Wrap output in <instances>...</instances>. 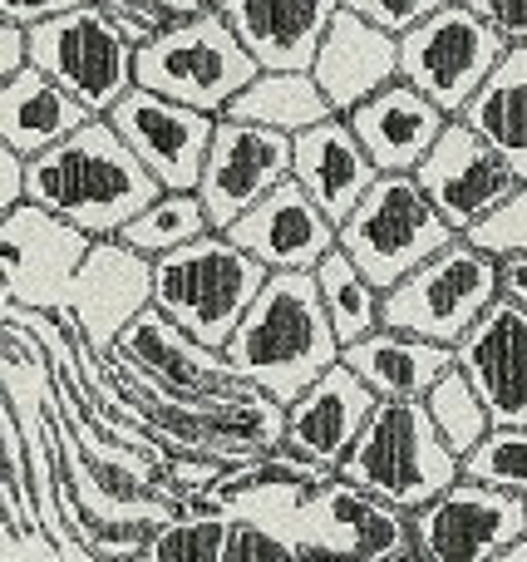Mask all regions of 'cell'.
Here are the masks:
<instances>
[{
    "label": "cell",
    "mask_w": 527,
    "mask_h": 562,
    "mask_svg": "<svg viewBox=\"0 0 527 562\" xmlns=\"http://www.w3.org/2000/svg\"><path fill=\"white\" fill-rule=\"evenodd\" d=\"M163 183L134 154L108 114H94L55 148L30 158V203L69 217L89 237H118L148 203H158Z\"/></svg>",
    "instance_id": "1"
},
{
    "label": "cell",
    "mask_w": 527,
    "mask_h": 562,
    "mask_svg": "<svg viewBox=\"0 0 527 562\" xmlns=\"http://www.w3.org/2000/svg\"><path fill=\"white\" fill-rule=\"evenodd\" d=\"M237 380L276 395L291 405L306 385L325 375L345 356V340L335 336V321L321 301L316 272H272L262 296L222 346Z\"/></svg>",
    "instance_id": "2"
},
{
    "label": "cell",
    "mask_w": 527,
    "mask_h": 562,
    "mask_svg": "<svg viewBox=\"0 0 527 562\" xmlns=\"http://www.w3.org/2000/svg\"><path fill=\"white\" fill-rule=\"evenodd\" d=\"M272 267L252 257L242 243L213 227L173 252L153 257V306L168 311L187 336L222 350L252 301L262 296Z\"/></svg>",
    "instance_id": "3"
},
{
    "label": "cell",
    "mask_w": 527,
    "mask_h": 562,
    "mask_svg": "<svg viewBox=\"0 0 527 562\" xmlns=\"http://www.w3.org/2000/svg\"><path fill=\"white\" fill-rule=\"evenodd\" d=\"M335 474L414 514L463 479V454L439 435L424 400H380Z\"/></svg>",
    "instance_id": "4"
},
{
    "label": "cell",
    "mask_w": 527,
    "mask_h": 562,
    "mask_svg": "<svg viewBox=\"0 0 527 562\" xmlns=\"http://www.w3.org/2000/svg\"><path fill=\"white\" fill-rule=\"evenodd\" d=\"M262 75V59L242 45L217 5L177 15L138 45V85L168 99H183L207 114H227L237 94Z\"/></svg>",
    "instance_id": "5"
},
{
    "label": "cell",
    "mask_w": 527,
    "mask_h": 562,
    "mask_svg": "<svg viewBox=\"0 0 527 562\" xmlns=\"http://www.w3.org/2000/svg\"><path fill=\"white\" fill-rule=\"evenodd\" d=\"M503 296V262L483 252L473 237H454L449 247L420 262L385 291V326L429 336L439 346H459L469 326Z\"/></svg>",
    "instance_id": "6"
},
{
    "label": "cell",
    "mask_w": 527,
    "mask_h": 562,
    "mask_svg": "<svg viewBox=\"0 0 527 562\" xmlns=\"http://www.w3.org/2000/svg\"><path fill=\"white\" fill-rule=\"evenodd\" d=\"M454 237L459 233L414 173H380L370 193L355 203V213L341 223V247L380 291H390L420 262H429Z\"/></svg>",
    "instance_id": "7"
},
{
    "label": "cell",
    "mask_w": 527,
    "mask_h": 562,
    "mask_svg": "<svg viewBox=\"0 0 527 562\" xmlns=\"http://www.w3.org/2000/svg\"><path fill=\"white\" fill-rule=\"evenodd\" d=\"M30 65L59 79L89 114H108L138 85V45L99 0L30 25Z\"/></svg>",
    "instance_id": "8"
},
{
    "label": "cell",
    "mask_w": 527,
    "mask_h": 562,
    "mask_svg": "<svg viewBox=\"0 0 527 562\" xmlns=\"http://www.w3.org/2000/svg\"><path fill=\"white\" fill-rule=\"evenodd\" d=\"M513 40L463 0L439 5L429 20L400 35V79L420 85L444 114H463L479 85L499 69Z\"/></svg>",
    "instance_id": "9"
},
{
    "label": "cell",
    "mask_w": 527,
    "mask_h": 562,
    "mask_svg": "<svg viewBox=\"0 0 527 562\" xmlns=\"http://www.w3.org/2000/svg\"><path fill=\"white\" fill-rule=\"evenodd\" d=\"M296 553L301 558H355V562H404L414 548V514L351 479L331 474L311 488L296 518Z\"/></svg>",
    "instance_id": "10"
},
{
    "label": "cell",
    "mask_w": 527,
    "mask_h": 562,
    "mask_svg": "<svg viewBox=\"0 0 527 562\" xmlns=\"http://www.w3.org/2000/svg\"><path fill=\"white\" fill-rule=\"evenodd\" d=\"M527 533V494L454 479L439 498L414 508V548L424 562H499Z\"/></svg>",
    "instance_id": "11"
},
{
    "label": "cell",
    "mask_w": 527,
    "mask_h": 562,
    "mask_svg": "<svg viewBox=\"0 0 527 562\" xmlns=\"http://www.w3.org/2000/svg\"><path fill=\"white\" fill-rule=\"evenodd\" d=\"M89 247H94V237L69 217L39 203L10 207V213H0V267H5L0 296L10 306L65 311Z\"/></svg>",
    "instance_id": "12"
},
{
    "label": "cell",
    "mask_w": 527,
    "mask_h": 562,
    "mask_svg": "<svg viewBox=\"0 0 527 562\" xmlns=\"http://www.w3.org/2000/svg\"><path fill=\"white\" fill-rule=\"evenodd\" d=\"M291 164H296V134L232 114L217 119L213 148H207L203 178H197V198H203L213 227L227 233L247 207H256L276 183L291 178Z\"/></svg>",
    "instance_id": "13"
},
{
    "label": "cell",
    "mask_w": 527,
    "mask_h": 562,
    "mask_svg": "<svg viewBox=\"0 0 527 562\" xmlns=\"http://www.w3.org/2000/svg\"><path fill=\"white\" fill-rule=\"evenodd\" d=\"M414 178H420L424 193L434 198V207L449 217L454 233H469L479 217H489L493 207L523 183L508 158L459 114L444 124V134L434 138V148L424 154V164L414 168Z\"/></svg>",
    "instance_id": "14"
},
{
    "label": "cell",
    "mask_w": 527,
    "mask_h": 562,
    "mask_svg": "<svg viewBox=\"0 0 527 562\" xmlns=\"http://www.w3.org/2000/svg\"><path fill=\"white\" fill-rule=\"evenodd\" d=\"M108 119L134 144V154L158 173L163 188H197L222 114H207V109H193L183 99H168L158 89L134 85L108 109Z\"/></svg>",
    "instance_id": "15"
},
{
    "label": "cell",
    "mask_w": 527,
    "mask_h": 562,
    "mask_svg": "<svg viewBox=\"0 0 527 562\" xmlns=\"http://www.w3.org/2000/svg\"><path fill=\"white\" fill-rule=\"evenodd\" d=\"M148 306H153V257L128 247L124 237H94L75 291H69V306L59 316L79 326V336L99 356H108L124 326Z\"/></svg>",
    "instance_id": "16"
},
{
    "label": "cell",
    "mask_w": 527,
    "mask_h": 562,
    "mask_svg": "<svg viewBox=\"0 0 527 562\" xmlns=\"http://www.w3.org/2000/svg\"><path fill=\"white\" fill-rule=\"evenodd\" d=\"M232 243H242L252 257H262L272 272H316L331 247H341V223L306 193L301 178H286L256 207H247L232 227Z\"/></svg>",
    "instance_id": "17"
},
{
    "label": "cell",
    "mask_w": 527,
    "mask_h": 562,
    "mask_svg": "<svg viewBox=\"0 0 527 562\" xmlns=\"http://www.w3.org/2000/svg\"><path fill=\"white\" fill-rule=\"evenodd\" d=\"M459 366L483 395L493 425H527V306L499 296L469 336L459 340Z\"/></svg>",
    "instance_id": "18"
},
{
    "label": "cell",
    "mask_w": 527,
    "mask_h": 562,
    "mask_svg": "<svg viewBox=\"0 0 527 562\" xmlns=\"http://www.w3.org/2000/svg\"><path fill=\"white\" fill-rule=\"evenodd\" d=\"M375 405H380V395L345 360H335L316 385H306L286 405V449H296L311 464L341 469L351 445L360 439L365 419L375 415Z\"/></svg>",
    "instance_id": "19"
},
{
    "label": "cell",
    "mask_w": 527,
    "mask_h": 562,
    "mask_svg": "<svg viewBox=\"0 0 527 562\" xmlns=\"http://www.w3.org/2000/svg\"><path fill=\"white\" fill-rule=\"evenodd\" d=\"M311 75L321 79L335 114H351L355 104H365L370 94H380L385 85L400 79V35H390L385 25L365 20L360 10L341 0L321 49H316Z\"/></svg>",
    "instance_id": "20"
},
{
    "label": "cell",
    "mask_w": 527,
    "mask_h": 562,
    "mask_svg": "<svg viewBox=\"0 0 527 562\" xmlns=\"http://www.w3.org/2000/svg\"><path fill=\"white\" fill-rule=\"evenodd\" d=\"M345 119L355 124V134H360V144L380 164V173H414L454 114H444L420 85L394 79V85H385L365 104H355Z\"/></svg>",
    "instance_id": "21"
},
{
    "label": "cell",
    "mask_w": 527,
    "mask_h": 562,
    "mask_svg": "<svg viewBox=\"0 0 527 562\" xmlns=\"http://www.w3.org/2000/svg\"><path fill=\"white\" fill-rule=\"evenodd\" d=\"M262 69H311L341 0H217Z\"/></svg>",
    "instance_id": "22"
},
{
    "label": "cell",
    "mask_w": 527,
    "mask_h": 562,
    "mask_svg": "<svg viewBox=\"0 0 527 562\" xmlns=\"http://www.w3.org/2000/svg\"><path fill=\"white\" fill-rule=\"evenodd\" d=\"M291 173L301 178L306 193H311L335 223H345V217L355 213V203L370 193V183L380 178V164H375L370 148L360 144L351 119L331 114V119H321V124L296 134Z\"/></svg>",
    "instance_id": "23"
},
{
    "label": "cell",
    "mask_w": 527,
    "mask_h": 562,
    "mask_svg": "<svg viewBox=\"0 0 527 562\" xmlns=\"http://www.w3.org/2000/svg\"><path fill=\"white\" fill-rule=\"evenodd\" d=\"M114 350H124L128 360H138L158 385L177 390V395L237 385V375H232V366H227L222 350L203 346L197 336H187V330L158 306L138 311V316L124 326V336L114 340Z\"/></svg>",
    "instance_id": "24"
},
{
    "label": "cell",
    "mask_w": 527,
    "mask_h": 562,
    "mask_svg": "<svg viewBox=\"0 0 527 562\" xmlns=\"http://www.w3.org/2000/svg\"><path fill=\"white\" fill-rule=\"evenodd\" d=\"M341 360L380 400H424L434 390V380L459 360V350L439 346V340H429V336H414V330L380 326V330H370V336L351 340Z\"/></svg>",
    "instance_id": "25"
},
{
    "label": "cell",
    "mask_w": 527,
    "mask_h": 562,
    "mask_svg": "<svg viewBox=\"0 0 527 562\" xmlns=\"http://www.w3.org/2000/svg\"><path fill=\"white\" fill-rule=\"evenodd\" d=\"M89 119L94 114L59 79H49L39 65L0 79V144L20 148L25 158L55 148L59 138H69Z\"/></svg>",
    "instance_id": "26"
},
{
    "label": "cell",
    "mask_w": 527,
    "mask_h": 562,
    "mask_svg": "<svg viewBox=\"0 0 527 562\" xmlns=\"http://www.w3.org/2000/svg\"><path fill=\"white\" fill-rule=\"evenodd\" d=\"M459 119H469L527 183V40L508 45V55L479 85V94L463 104Z\"/></svg>",
    "instance_id": "27"
},
{
    "label": "cell",
    "mask_w": 527,
    "mask_h": 562,
    "mask_svg": "<svg viewBox=\"0 0 527 562\" xmlns=\"http://www.w3.org/2000/svg\"><path fill=\"white\" fill-rule=\"evenodd\" d=\"M232 119H252L266 128H286V134H301V128L321 124L335 114V104L325 99L321 79L311 69H262L242 94L227 104Z\"/></svg>",
    "instance_id": "28"
},
{
    "label": "cell",
    "mask_w": 527,
    "mask_h": 562,
    "mask_svg": "<svg viewBox=\"0 0 527 562\" xmlns=\"http://www.w3.org/2000/svg\"><path fill=\"white\" fill-rule=\"evenodd\" d=\"M316 286H321V301L335 321V336L345 346L385 326V291L355 267V257L345 247H331L316 262Z\"/></svg>",
    "instance_id": "29"
},
{
    "label": "cell",
    "mask_w": 527,
    "mask_h": 562,
    "mask_svg": "<svg viewBox=\"0 0 527 562\" xmlns=\"http://www.w3.org/2000/svg\"><path fill=\"white\" fill-rule=\"evenodd\" d=\"M203 233H213V217H207L197 188H163L158 203H148L118 237L148 257H163V252H173V247L193 243V237H203Z\"/></svg>",
    "instance_id": "30"
},
{
    "label": "cell",
    "mask_w": 527,
    "mask_h": 562,
    "mask_svg": "<svg viewBox=\"0 0 527 562\" xmlns=\"http://www.w3.org/2000/svg\"><path fill=\"white\" fill-rule=\"evenodd\" d=\"M237 518L227 514H187L177 508L163 528L148 533V553L138 562H227V538Z\"/></svg>",
    "instance_id": "31"
},
{
    "label": "cell",
    "mask_w": 527,
    "mask_h": 562,
    "mask_svg": "<svg viewBox=\"0 0 527 562\" xmlns=\"http://www.w3.org/2000/svg\"><path fill=\"white\" fill-rule=\"evenodd\" d=\"M424 405H429V415H434V425H439V435L449 439L459 454H469V449L493 429L489 405H483V395L473 390V380L463 375L459 360H454V366L444 370L439 380H434V390L424 395Z\"/></svg>",
    "instance_id": "32"
},
{
    "label": "cell",
    "mask_w": 527,
    "mask_h": 562,
    "mask_svg": "<svg viewBox=\"0 0 527 562\" xmlns=\"http://www.w3.org/2000/svg\"><path fill=\"white\" fill-rule=\"evenodd\" d=\"M463 474L513 488V494H527V425H493L463 454Z\"/></svg>",
    "instance_id": "33"
},
{
    "label": "cell",
    "mask_w": 527,
    "mask_h": 562,
    "mask_svg": "<svg viewBox=\"0 0 527 562\" xmlns=\"http://www.w3.org/2000/svg\"><path fill=\"white\" fill-rule=\"evenodd\" d=\"M463 237H473V243H479L483 252H493L499 262H503V257L527 252V183L513 188V193L503 198L489 217H479V223H473Z\"/></svg>",
    "instance_id": "34"
},
{
    "label": "cell",
    "mask_w": 527,
    "mask_h": 562,
    "mask_svg": "<svg viewBox=\"0 0 527 562\" xmlns=\"http://www.w3.org/2000/svg\"><path fill=\"white\" fill-rule=\"evenodd\" d=\"M0 562H65V548L20 514H0Z\"/></svg>",
    "instance_id": "35"
},
{
    "label": "cell",
    "mask_w": 527,
    "mask_h": 562,
    "mask_svg": "<svg viewBox=\"0 0 527 562\" xmlns=\"http://www.w3.org/2000/svg\"><path fill=\"white\" fill-rule=\"evenodd\" d=\"M247 558H276V562H296V548L286 543L276 528L266 524H247L237 518L232 524V538H227V562H247Z\"/></svg>",
    "instance_id": "36"
},
{
    "label": "cell",
    "mask_w": 527,
    "mask_h": 562,
    "mask_svg": "<svg viewBox=\"0 0 527 562\" xmlns=\"http://www.w3.org/2000/svg\"><path fill=\"white\" fill-rule=\"evenodd\" d=\"M351 10H360L365 20H375V25H385L390 35H404V30H414L420 20H429L439 5H449V0H345Z\"/></svg>",
    "instance_id": "37"
},
{
    "label": "cell",
    "mask_w": 527,
    "mask_h": 562,
    "mask_svg": "<svg viewBox=\"0 0 527 562\" xmlns=\"http://www.w3.org/2000/svg\"><path fill=\"white\" fill-rule=\"evenodd\" d=\"M222 459H207V454H183V449H177L173 459H168L163 464V474L173 479L177 484V498L183 494H193V488H213L217 479H222Z\"/></svg>",
    "instance_id": "38"
},
{
    "label": "cell",
    "mask_w": 527,
    "mask_h": 562,
    "mask_svg": "<svg viewBox=\"0 0 527 562\" xmlns=\"http://www.w3.org/2000/svg\"><path fill=\"white\" fill-rule=\"evenodd\" d=\"M30 203V158L20 148L0 144V213Z\"/></svg>",
    "instance_id": "39"
},
{
    "label": "cell",
    "mask_w": 527,
    "mask_h": 562,
    "mask_svg": "<svg viewBox=\"0 0 527 562\" xmlns=\"http://www.w3.org/2000/svg\"><path fill=\"white\" fill-rule=\"evenodd\" d=\"M463 5H473L489 25H499L513 45L527 40V0H463Z\"/></svg>",
    "instance_id": "40"
},
{
    "label": "cell",
    "mask_w": 527,
    "mask_h": 562,
    "mask_svg": "<svg viewBox=\"0 0 527 562\" xmlns=\"http://www.w3.org/2000/svg\"><path fill=\"white\" fill-rule=\"evenodd\" d=\"M30 69V25L20 20H0V79Z\"/></svg>",
    "instance_id": "41"
},
{
    "label": "cell",
    "mask_w": 527,
    "mask_h": 562,
    "mask_svg": "<svg viewBox=\"0 0 527 562\" xmlns=\"http://www.w3.org/2000/svg\"><path fill=\"white\" fill-rule=\"evenodd\" d=\"M75 5H89V0H0V20H20V25H39L49 15H65Z\"/></svg>",
    "instance_id": "42"
},
{
    "label": "cell",
    "mask_w": 527,
    "mask_h": 562,
    "mask_svg": "<svg viewBox=\"0 0 527 562\" xmlns=\"http://www.w3.org/2000/svg\"><path fill=\"white\" fill-rule=\"evenodd\" d=\"M503 296H513L527 306V252L503 257Z\"/></svg>",
    "instance_id": "43"
}]
</instances>
